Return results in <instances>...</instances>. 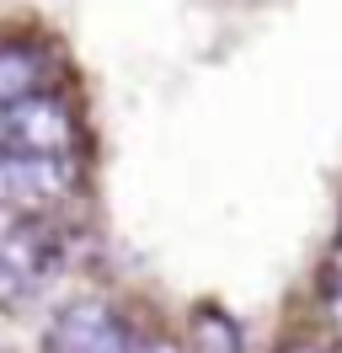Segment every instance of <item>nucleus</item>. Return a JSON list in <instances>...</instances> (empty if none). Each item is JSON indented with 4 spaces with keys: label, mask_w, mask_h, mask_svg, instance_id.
<instances>
[{
    "label": "nucleus",
    "mask_w": 342,
    "mask_h": 353,
    "mask_svg": "<svg viewBox=\"0 0 342 353\" xmlns=\"http://www.w3.org/2000/svg\"><path fill=\"white\" fill-rule=\"evenodd\" d=\"M75 193L70 155H0V209L6 214H43Z\"/></svg>",
    "instance_id": "1"
},
{
    "label": "nucleus",
    "mask_w": 342,
    "mask_h": 353,
    "mask_svg": "<svg viewBox=\"0 0 342 353\" xmlns=\"http://www.w3.org/2000/svg\"><path fill=\"white\" fill-rule=\"evenodd\" d=\"M48 81V54L43 48H27V43H0V118L17 112L27 97H38Z\"/></svg>",
    "instance_id": "5"
},
{
    "label": "nucleus",
    "mask_w": 342,
    "mask_h": 353,
    "mask_svg": "<svg viewBox=\"0 0 342 353\" xmlns=\"http://www.w3.org/2000/svg\"><path fill=\"white\" fill-rule=\"evenodd\" d=\"M134 353H182V348L166 343V337H150V343H134Z\"/></svg>",
    "instance_id": "7"
},
{
    "label": "nucleus",
    "mask_w": 342,
    "mask_h": 353,
    "mask_svg": "<svg viewBox=\"0 0 342 353\" xmlns=\"http://www.w3.org/2000/svg\"><path fill=\"white\" fill-rule=\"evenodd\" d=\"M332 305L342 316V236H337V252H332Z\"/></svg>",
    "instance_id": "6"
},
{
    "label": "nucleus",
    "mask_w": 342,
    "mask_h": 353,
    "mask_svg": "<svg viewBox=\"0 0 342 353\" xmlns=\"http://www.w3.org/2000/svg\"><path fill=\"white\" fill-rule=\"evenodd\" d=\"M283 353H321V348H283Z\"/></svg>",
    "instance_id": "8"
},
{
    "label": "nucleus",
    "mask_w": 342,
    "mask_h": 353,
    "mask_svg": "<svg viewBox=\"0 0 342 353\" xmlns=\"http://www.w3.org/2000/svg\"><path fill=\"white\" fill-rule=\"evenodd\" d=\"M43 353H134V332L107 300H75L54 310L43 332Z\"/></svg>",
    "instance_id": "3"
},
{
    "label": "nucleus",
    "mask_w": 342,
    "mask_h": 353,
    "mask_svg": "<svg viewBox=\"0 0 342 353\" xmlns=\"http://www.w3.org/2000/svg\"><path fill=\"white\" fill-rule=\"evenodd\" d=\"M59 246L43 225H11L0 236V300H21L54 273Z\"/></svg>",
    "instance_id": "4"
},
{
    "label": "nucleus",
    "mask_w": 342,
    "mask_h": 353,
    "mask_svg": "<svg viewBox=\"0 0 342 353\" xmlns=\"http://www.w3.org/2000/svg\"><path fill=\"white\" fill-rule=\"evenodd\" d=\"M70 145H75V112L64 108L59 91H38L0 118V155H70Z\"/></svg>",
    "instance_id": "2"
}]
</instances>
